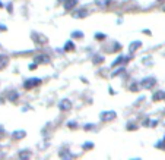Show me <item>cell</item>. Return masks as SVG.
<instances>
[{
  "mask_svg": "<svg viewBox=\"0 0 165 160\" xmlns=\"http://www.w3.org/2000/svg\"><path fill=\"white\" fill-rule=\"evenodd\" d=\"M92 147H94V144H91V143L85 144V149H92Z\"/></svg>",
  "mask_w": 165,
  "mask_h": 160,
  "instance_id": "obj_19",
  "label": "cell"
},
{
  "mask_svg": "<svg viewBox=\"0 0 165 160\" xmlns=\"http://www.w3.org/2000/svg\"><path fill=\"white\" fill-rule=\"evenodd\" d=\"M37 65H38V63H35V65H29V69H31V71L37 69Z\"/></svg>",
  "mask_w": 165,
  "mask_h": 160,
  "instance_id": "obj_20",
  "label": "cell"
},
{
  "mask_svg": "<svg viewBox=\"0 0 165 160\" xmlns=\"http://www.w3.org/2000/svg\"><path fill=\"white\" fill-rule=\"evenodd\" d=\"M12 135H13V138H15V140H21V138H23L27 134H25V131H15Z\"/></svg>",
  "mask_w": 165,
  "mask_h": 160,
  "instance_id": "obj_10",
  "label": "cell"
},
{
  "mask_svg": "<svg viewBox=\"0 0 165 160\" xmlns=\"http://www.w3.org/2000/svg\"><path fill=\"white\" fill-rule=\"evenodd\" d=\"M73 37H78V38H81V37H83V34L81 31H75L73 32Z\"/></svg>",
  "mask_w": 165,
  "mask_h": 160,
  "instance_id": "obj_16",
  "label": "cell"
},
{
  "mask_svg": "<svg viewBox=\"0 0 165 160\" xmlns=\"http://www.w3.org/2000/svg\"><path fill=\"white\" fill-rule=\"evenodd\" d=\"M48 62V56H44V54H40L35 57V63H47Z\"/></svg>",
  "mask_w": 165,
  "mask_h": 160,
  "instance_id": "obj_9",
  "label": "cell"
},
{
  "mask_svg": "<svg viewBox=\"0 0 165 160\" xmlns=\"http://www.w3.org/2000/svg\"><path fill=\"white\" fill-rule=\"evenodd\" d=\"M18 97H19V95H18L16 91H12V94H9V100H10V102H16Z\"/></svg>",
  "mask_w": 165,
  "mask_h": 160,
  "instance_id": "obj_14",
  "label": "cell"
},
{
  "mask_svg": "<svg viewBox=\"0 0 165 160\" xmlns=\"http://www.w3.org/2000/svg\"><path fill=\"white\" fill-rule=\"evenodd\" d=\"M65 50L66 52H73L75 50V43L73 41H67L66 46H65Z\"/></svg>",
  "mask_w": 165,
  "mask_h": 160,
  "instance_id": "obj_12",
  "label": "cell"
},
{
  "mask_svg": "<svg viewBox=\"0 0 165 160\" xmlns=\"http://www.w3.org/2000/svg\"><path fill=\"white\" fill-rule=\"evenodd\" d=\"M140 46H142V43H140V41H133V43L130 44V47H129L130 53H134V52H136V50H137V48L140 47Z\"/></svg>",
  "mask_w": 165,
  "mask_h": 160,
  "instance_id": "obj_8",
  "label": "cell"
},
{
  "mask_svg": "<svg viewBox=\"0 0 165 160\" xmlns=\"http://www.w3.org/2000/svg\"><path fill=\"white\" fill-rule=\"evenodd\" d=\"M110 2L111 0H96V6H99V7H107L108 5H110Z\"/></svg>",
  "mask_w": 165,
  "mask_h": 160,
  "instance_id": "obj_11",
  "label": "cell"
},
{
  "mask_svg": "<svg viewBox=\"0 0 165 160\" xmlns=\"http://www.w3.org/2000/svg\"><path fill=\"white\" fill-rule=\"evenodd\" d=\"M41 84V79L40 78H29V79H27L23 82V87L27 88V90H29V88H32V87H37V85H40Z\"/></svg>",
  "mask_w": 165,
  "mask_h": 160,
  "instance_id": "obj_1",
  "label": "cell"
},
{
  "mask_svg": "<svg viewBox=\"0 0 165 160\" xmlns=\"http://www.w3.org/2000/svg\"><path fill=\"white\" fill-rule=\"evenodd\" d=\"M76 5H78V0H66L65 2V9L66 10H73Z\"/></svg>",
  "mask_w": 165,
  "mask_h": 160,
  "instance_id": "obj_5",
  "label": "cell"
},
{
  "mask_svg": "<svg viewBox=\"0 0 165 160\" xmlns=\"http://www.w3.org/2000/svg\"><path fill=\"white\" fill-rule=\"evenodd\" d=\"M164 98H165V91H156L152 95V100L154 102H159V100H164Z\"/></svg>",
  "mask_w": 165,
  "mask_h": 160,
  "instance_id": "obj_6",
  "label": "cell"
},
{
  "mask_svg": "<svg viewBox=\"0 0 165 160\" xmlns=\"http://www.w3.org/2000/svg\"><path fill=\"white\" fill-rule=\"evenodd\" d=\"M95 57H96V59L94 60L95 63H99V62H102V60H104V57H102V56H95Z\"/></svg>",
  "mask_w": 165,
  "mask_h": 160,
  "instance_id": "obj_17",
  "label": "cell"
},
{
  "mask_svg": "<svg viewBox=\"0 0 165 160\" xmlns=\"http://www.w3.org/2000/svg\"><path fill=\"white\" fill-rule=\"evenodd\" d=\"M159 2H162V0H159Z\"/></svg>",
  "mask_w": 165,
  "mask_h": 160,
  "instance_id": "obj_22",
  "label": "cell"
},
{
  "mask_svg": "<svg viewBox=\"0 0 165 160\" xmlns=\"http://www.w3.org/2000/svg\"><path fill=\"white\" fill-rule=\"evenodd\" d=\"M114 118H116V112H104V113H101V120H112Z\"/></svg>",
  "mask_w": 165,
  "mask_h": 160,
  "instance_id": "obj_4",
  "label": "cell"
},
{
  "mask_svg": "<svg viewBox=\"0 0 165 160\" xmlns=\"http://www.w3.org/2000/svg\"><path fill=\"white\" fill-rule=\"evenodd\" d=\"M88 13H89V12L83 9V12H75V13H73V16H75V18H85Z\"/></svg>",
  "mask_w": 165,
  "mask_h": 160,
  "instance_id": "obj_13",
  "label": "cell"
},
{
  "mask_svg": "<svg viewBox=\"0 0 165 160\" xmlns=\"http://www.w3.org/2000/svg\"><path fill=\"white\" fill-rule=\"evenodd\" d=\"M155 84H156L155 78H145V79L140 82V87H142V88H146V90H149V88H152V87H154Z\"/></svg>",
  "mask_w": 165,
  "mask_h": 160,
  "instance_id": "obj_2",
  "label": "cell"
},
{
  "mask_svg": "<svg viewBox=\"0 0 165 160\" xmlns=\"http://www.w3.org/2000/svg\"><path fill=\"white\" fill-rule=\"evenodd\" d=\"M72 107V102L69 100V98H63V100L59 103V109L63 110V112H66V110H70Z\"/></svg>",
  "mask_w": 165,
  "mask_h": 160,
  "instance_id": "obj_3",
  "label": "cell"
},
{
  "mask_svg": "<svg viewBox=\"0 0 165 160\" xmlns=\"http://www.w3.org/2000/svg\"><path fill=\"white\" fill-rule=\"evenodd\" d=\"M92 128H95V126H94V125H86L85 129H92Z\"/></svg>",
  "mask_w": 165,
  "mask_h": 160,
  "instance_id": "obj_21",
  "label": "cell"
},
{
  "mask_svg": "<svg viewBox=\"0 0 165 160\" xmlns=\"http://www.w3.org/2000/svg\"><path fill=\"white\" fill-rule=\"evenodd\" d=\"M7 63H9V57H7V56H5V54H0V69L6 68V66H7Z\"/></svg>",
  "mask_w": 165,
  "mask_h": 160,
  "instance_id": "obj_7",
  "label": "cell"
},
{
  "mask_svg": "<svg viewBox=\"0 0 165 160\" xmlns=\"http://www.w3.org/2000/svg\"><path fill=\"white\" fill-rule=\"evenodd\" d=\"M96 38H98V40H102V38H105V35H102L101 32H98V34H96Z\"/></svg>",
  "mask_w": 165,
  "mask_h": 160,
  "instance_id": "obj_18",
  "label": "cell"
},
{
  "mask_svg": "<svg viewBox=\"0 0 165 160\" xmlns=\"http://www.w3.org/2000/svg\"><path fill=\"white\" fill-rule=\"evenodd\" d=\"M156 147H159V149H165V140H161V141L156 144Z\"/></svg>",
  "mask_w": 165,
  "mask_h": 160,
  "instance_id": "obj_15",
  "label": "cell"
}]
</instances>
